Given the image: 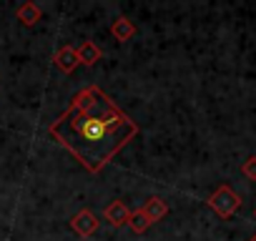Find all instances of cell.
I'll return each mask as SVG.
<instances>
[{
  "label": "cell",
  "mask_w": 256,
  "mask_h": 241,
  "mask_svg": "<svg viewBox=\"0 0 256 241\" xmlns=\"http://www.w3.org/2000/svg\"><path fill=\"white\" fill-rule=\"evenodd\" d=\"M48 134L90 174H100L138 136V124L96 83L80 88Z\"/></svg>",
  "instance_id": "6da1fadb"
},
{
  "label": "cell",
  "mask_w": 256,
  "mask_h": 241,
  "mask_svg": "<svg viewBox=\"0 0 256 241\" xmlns=\"http://www.w3.org/2000/svg\"><path fill=\"white\" fill-rule=\"evenodd\" d=\"M206 206H208L214 214H218L221 218H231V216L241 208V196H238L228 184H221V186L206 198Z\"/></svg>",
  "instance_id": "7a4b0ae2"
},
{
  "label": "cell",
  "mask_w": 256,
  "mask_h": 241,
  "mask_svg": "<svg viewBox=\"0 0 256 241\" xmlns=\"http://www.w3.org/2000/svg\"><path fill=\"white\" fill-rule=\"evenodd\" d=\"M70 228L80 236V238H88L98 231V216L90 211V208H80L78 214L70 216Z\"/></svg>",
  "instance_id": "3957f363"
},
{
  "label": "cell",
  "mask_w": 256,
  "mask_h": 241,
  "mask_svg": "<svg viewBox=\"0 0 256 241\" xmlns=\"http://www.w3.org/2000/svg\"><path fill=\"white\" fill-rule=\"evenodd\" d=\"M131 214H134L131 208H128V206H126L120 198H116V201H110V204L106 206V211H103V218H106L110 226H116V228H118V226H126V224H128Z\"/></svg>",
  "instance_id": "277c9868"
},
{
  "label": "cell",
  "mask_w": 256,
  "mask_h": 241,
  "mask_svg": "<svg viewBox=\"0 0 256 241\" xmlns=\"http://www.w3.org/2000/svg\"><path fill=\"white\" fill-rule=\"evenodd\" d=\"M141 214L146 216V221L154 226V224H158L166 214H168V204L161 198V196H151L144 206H141Z\"/></svg>",
  "instance_id": "5b68a950"
},
{
  "label": "cell",
  "mask_w": 256,
  "mask_h": 241,
  "mask_svg": "<svg viewBox=\"0 0 256 241\" xmlns=\"http://www.w3.org/2000/svg\"><path fill=\"white\" fill-rule=\"evenodd\" d=\"M53 63H56L63 73H73V70L80 66V63H78V50H76L73 46H63V48H58V50H56Z\"/></svg>",
  "instance_id": "8992f818"
},
{
  "label": "cell",
  "mask_w": 256,
  "mask_h": 241,
  "mask_svg": "<svg viewBox=\"0 0 256 241\" xmlns=\"http://www.w3.org/2000/svg\"><path fill=\"white\" fill-rule=\"evenodd\" d=\"M110 36H113L116 40L126 43V40H131V38L136 36V26L128 20L126 16H118V18L110 23Z\"/></svg>",
  "instance_id": "52a82bcc"
},
{
  "label": "cell",
  "mask_w": 256,
  "mask_h": 241,
  "mask_svg": "<svg viewBox=\"0 0 256 241\" xmlns=\"http://www.w3.org/2000/svg\"><path fill=\"white\" fill-rule=\"evenodd\" d=\"M78 50V63L80 66H86V68H90V66H96L98 60H100V56H103V50L93 43V40H86L80 48H76Z\"/></svg>",
  "instance_id": "ba28073f"
},
{
  "label": "cell",
  "mask_w": 256,
  "mask_h": 241,
  "mask_svg": "<svg viewBox=\"0 0 256 241\" xmlns=\"http://www.w3.org/2000/svg\"><path fill=\"white\" fill-rule=\"evenodd\" d=\"M16 18H18L26 28H33V26L43 18V10H40L36 3H23V6L16 10Z\"/></svg>",
  "instance_id": "9c48e42d"
},
{
  "label": "cell",
  "mask_w": 256,
  "mask_h": 241,
  "mask_svg": "<svg viewBox=\"0 0 256 241\" xmlns=\"http://www.w3.org/2000/svg\"><path fill=\"white\" fill-rule=\"evenodd\" d=\"M128 226L134 228V234H144V231H148V228H151V224L146 221V216L141 214V208L131 214V218H128Z\"/></svg>",
  "instance_id": "30bf717a"
},
{
  "label": "cell",
  "mask_w": 256,
  "mask_h": 241,
  "mask_svg": "<svg viewBox=\"0 0 256 241\" xmlns=\"http://www.w3.org/2000/svg\"><path fill=\"white\" fill-rule=\"evenodd\" d=\"M241 174L248 178V181H256V156H248L241 166Z\"/></svg>",
  "instance_id": "8fae6325"
},
{
  "label": "cell",
  "mask_w": 256,
  "mask_h": 241,
  "mask_svg": "<svg viewBox=\"0 0 256 241\" xmlns=\"http://www.w3.org/2000/svg\"><path fill=\"white\" fill-rule=\"evenodd\" d=\"M248 241H256V234H254V236H251V238H248Z\"/></svg>",
  "instance_id": "7c38bea8"
},
{
  "label": "cell",
  "mask_w": 256,
  "mask_h": 241,
  "mask_svg": "<svg viewBox=\"0 0 256 241\" xmlns=\"http://www.w3.org/2000/svg\"><path fill=\"white\" fill-rule=\"evenodd\" d=\"M254 214H256V211H254Z\"/></svg>",
  "instance_id": "4fadbf2b"
}]
</instances>
